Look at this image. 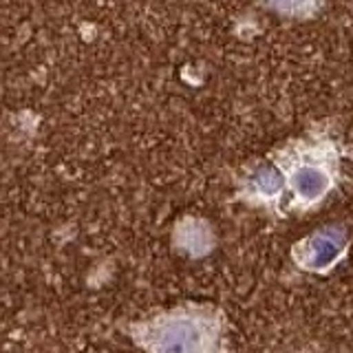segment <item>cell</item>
Returning <instances> with one entry per match:
<instances>
[{
	"label": "cell",
	"instance_id": "obj_1",
	"mask_svg": "<svg viewBox=\"0 0 353 353\" xmlns=\"http://www.w3.org/2000/svg\"><path fill=\"white\" fill-rule=\"evenodd\" d=\"M141 345L150 353H216L219 320L201 309L165 314L143 327Z\"/></svg>",
	"mask_w": 353,
	"mask_h": 353
},
{
	"label": "cell",
	"instance_id": "obj_2",
	"mask_svg": "<svg viewBox=\"0 0 353 353\" xmlns=\"http://www.w3.org/2000/svg\"><path fill=\"white\" fill-rule=\"evenodd\" d=\"M342 254V236L338 232H318L301 245V263L309 270H325Z\"/></svg>",
	"mask_w": 353,
	"mask_h": 353
},
{
	"label": "cell",
	"instance_id": "obj_3",
	"mask_svg": "<svg viewBox=\"0 0 353 353\" xmlns=\"http://www.w3.org/2000/svg\"><path fill=\"white\" fill-rule=\"evenodd\" d=\"M329 185H331V174L323 163L305 161V163L298 165L292 174L294 192L305 203H314L320 196H325Z\"/></svg>",
	"mask_w": 353,
	"mask_h": 353
},
{
	"label": "cell",
	"instance_id": "obj_4",
	"mask_svg": "<svg viewBox=\"0 0 353 353\" xmlns=\"http://www.w3.org/2000/svg\"><path fill=\"white\" fill-rule=\"evenodd\" d=\"M265 3L281 11H290V14H303V11L312 7L314 0H265Z\"/></svg>",
	"mask_w": 353,
	"mask_h": 353
},
{
	"label": "cell",
	"instance_id": "obj_5",
	"mask_svg": "<svg viewBox=\"0 0 353 353\" xmlns=\"http://www.w3.org/2000/svg\"><path fill=\"white\" fill-rule=\"evenodd\" d=\"M254 185H259V190L274 192L276 188H279V176H276V172L263 170V172H259V174H256V179H254Z\"/></svg>",
	"mask_w": 353,
	"mask_h": 353
}]
</instances>
